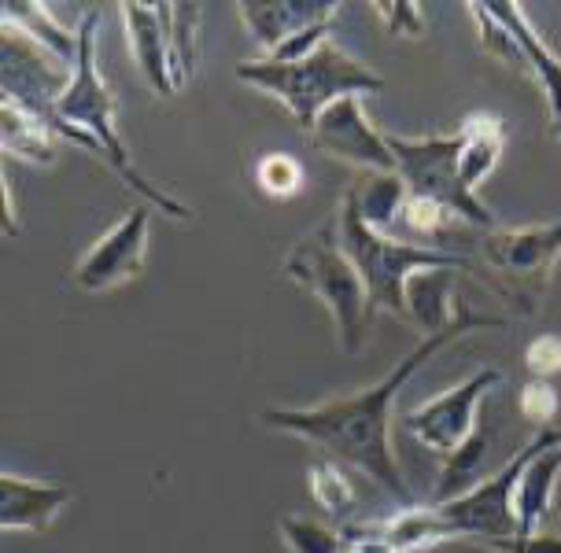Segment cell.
<instances>
[{
	"mask_svg": "<svg viewBox=\"0 0 561 553\" xmlns=\"http://www.w3.org/2000/svg\"><path fill=\"white\" fill-rule=\"evenodd\" d=\"M240 23L248 26V34L263 45V53H277L288 37H296L299 30L318 26V23H333L336 4H307V0H296V4H237Z\"/></svg>",
	"mask_w": 561,
	"mask_h": 553,
	"instance_id": "obj_15",
	"label": "cell"
},
{
	"mask_svg": "<svg viewBox=\"0 0 561 553\" xmlns=\"http://www.w3.org/2000/svg\"><path fill=\"white\" fill-rule=\"evenodd\" d=\"M374 12L385 19L388 34H403V37H421L425 34V19H421L417 4H388V0H380L374 4Z\"/></svg>",
	"mask_w": 561,
	"mask_h": 553,
	"instance_id": "obj_29",
	"label": "cell"
},
{
	"mask_svg": "<svg viewBox=\"0 0 561 553\" xmlns=\"http://www.w3.org/2000/svg\"><path fill=\"white\" fill-rule=\"evenodd\" d=\"M462 177L466 185L477 193V185L484 181L491 170H495L499 155H503L506 145V126L499 115H469L462 126Z\"/></svg>",
	"mask_w": 561,
	"mask_h": 553,
	"instance_id": "obj_20",
	"label": "cell"
},
{
	"mask_svg": "<svg viewBox=\"0 0 561 553\" xmlns=\"http://www.w3.org/2000/svg\"><path fill=\"white\" fill-rule=\"evenodd\" d=\"M499 384H503V373H499V369H477V373L462 380V384L447 388L444 395H436V399H428L410 410L403 425L410 436L417 442H425L428 450H436V454H444V458H455L480 428L477 425L480 399Z\"/></svg>",
	"mask_w": 561,
	"mask_h": 553,
	"instance_id": "obj_9",
	"label": "cell"
},
{
	"mask_svg": "<svg viewBox=\"0 0 561 553\" xmlns=\"http://www.w3.org/2000/svg\"><path fill=\"white\" fill-rule=\"evenodd\" d=\"M336 233L344 255L355 263L358 277L366 280L374 310H385V314H396L403 321H410L407 288L417 274H428V269H466V274H477L473 258L458 255V251L417 247L407 244V240H392L377 233V229H369L363 215H358L351 193H344L336 207Z\"/></svg>",
	"mask_w": 561,
	"mask_h": 553,
	"instance_id": "obj_4",
	"label": "cell"
},
{
	"mask_svg": "<svg viewBox=\"0 0 561 553\" xmlns=\"http://www.w3.org/2000/svg\"><path fill=\"white\" fill-rule=\"evenodd\" d=\"M4 26H15L19 34H26L30 42H37L45 53H53L59 64L75 70L78 67V34L67 26H59L53 12L34 0H23V4H4Z\"/></svg>",
	"mask_w": 561,
	"mask_h": 553,
	"instance_id": "obj_18",
	"label": "cell"
},
{
	"mask_svg": "<svg viewBox=\"0 0 561 553\" xmlns=\"http://www.w3.org/2000/svg\"><path fill=\"white\" fill-rule=\"evenodd\" d=\"M199 19H204V12L196 4H170V70H174L178 89L193 78Z\"/></svg>",
	"mask_w": 561,
	"mask_h": 553,
	"instance_id": "obj_23",
	"label": "cell"
},
{
	"mask_svg": "<svg viewBox=\"0 0 561 553\" xmlns=\"http://www.w3.org/2000/svg\"><path fill=\"white\" fill-rule=\"evenodd\" d=\"M503 318H488V314H473V310L458 307L455 321L447 329L425 336L421 344L410 350L407 358H399V366L388 373L385 380H377L374 388L358 391V395H336L325 399L318 406L307 410H277L270 406L259 414L266 428L288 431V436H299L314 447H322L329 458L347 461L358 472H366L374 484H380L392 498H399V509L417 506V498L410 495V484L399 469V461L392 454V402L399 399V391L407 388V380L425 366L436 350H444L450 339L466 336V332L477 329H503Z\"/></svg>",
	"mask_w": 561,
	"mask_h": 553,
	"instance_id": "obj_1",
	"label": "cell"
},
{
	"mask_svg": "<svg viewBox=\"0 0 561 553\" xmlns=\"http://www.w3.org/2000/svg\"><path fill=\"white\" fill-rule=\"evenodd\" d=\"M307 487H310L314 506L322 509L325 517L340 520V528L351 525V517H355V509H358V495H355V487H351V476L336 461H314L307 472Z\"/></svg>",
	"mask_w": 561,
	"mask_h": 553,
	"instance_id": "obj_22",
	"label": "cell"
},
{
	"mask_svg": "<svg viewBox=\"0 0 561 553\" xmlns=\"http://www.w3.org/2000/svg\"><path fill=\"white\" fill-rule=\"evenodd\" d=\"M561 258V218L550 226L491 229L484 237L488 288L514 303L520 314H536L547 296L550 274Z\"/></svg>",
	"mask_w": 561,
	"mask_h": 553,
	"instance_id": "obj_8",
	"label": "cell"
},
{
	"mask_svg": "<svg viewBox=\"0 0 561 553\" xmlns=\"http://www.w3.org/2000/svg\"><path fill=\"white\" fill-rule=\"evenodd\" d=\"M517 410H520V417H528L533 425L550 428V417L558 414V391L550 388V380H528V384L517 391Z\"/></svg>",
	"mask_w": 561,
	"mask_h": 553,
	"instance_id": "obj_26",
	"label": "cell"
},
{
	"mask_svg": "<svg viewBox=\"0 0 561 553\" xmlns=\"http://www.w3.org/2000/svg\"><path fill=\"white\" fill-rule=\"evenodd\" d=\"M78 42L82 45H78L75 78H70L64 93L56 96L53 134L75 140L78 148H85V152H93L96 159H104L129 188H137V193L152 207L163 210V215L188 221L193 210H188L182 199H174L159 185H152V181L134 166V159L126 152L123 134H118V123H115L118 100L112 93V85H107L96 70V12H85L82 26H78Z\"/></svg>",
	"mask_w": 561,
	"mask_h": 553,
	"instance_id": "obj_2",
	"label": "cell"
},
{
	"mask_svg": "<svg viewBox=\"0 0 561 553\" xmlns=\"http://www.w3.org/2000/svg\"><path fill=\"white\" fill-rule=\"evenodd\" d=\"M344 553H355V546H347V550H344Z\"/></svg>",
	"mask_w": 561,
	"mask_h": 553,
	"instance_id": "obj_31",
	"label": "cell"
},
{
	"mask_svg": "<svg viewBox=\"0 0 561 553\" xmlns=\"http://www.w3.org/2000/svg\"><path fill=\"white\" fill-rule=\"evenodd\" d=\"M407 303H410V325L425 329L428 336L447 329L458 314L455 303H450V269L417 274L407 288Z\"/></svg>",
	"mask_w": 561,
	"mask_h": 553,
	"instance_id": "obj_21",
	"label": "cell"
},
{
	"mask_svg": "<svg viewBox=\"0 0 561 553\" xmlns=\"http://www.w3.org/2000/svg\"><path fill=\"white\" fill-rule=\"evenodd\" d=\"M280 539L293 553H344L351 546L344 528H325L310 517H299V512L280 520Z\"/></svg>",
	"mask_w": 561,
	"mask_h": 553,
	"instance_id": "obj_24",
	"label": "cell"
},
{
	"mask_svg": "<svg viewBox=\"0 0 561 553\" xmlns=\"http://www.w3.org/2000/svg\"><path fill=\"white\" fill-rule=\"evenodd\" d=\"M558 476H561V442H550V447L539 450V454L525 465V472H520V484H517V495H514L520 542L543 531V520L550 517V498H554Z\"/></svg>",
	"mask_w": 561,
	"mask_h": 553,
	"instance_id": "obj_16",
	"label": "cell"
},
{
	"mask_svg": "<svg viewBox=\"0 0 561 553\" xmlns=\"http://www.w3.org/2000/svg\"><path fill=\"white\" fill-rule=\"evenodd\" d=\"M255 181H259V188H263L266 196L288 199V196H296L299 188H304V166H299L293 155H277L274 152V155L259 159Z\"/></svg>",
	"mask_w": 561,
	"mask_h": 553,
	"instance_id": "obj_25",
	"label": "cell"
},
{
	"mask_svg": "<svg viewBox=\"0 0 561 553\" xmlns=\"http://www.w3.org/2000/svg\"><path fill=\"white\" fill-rule=\"evenodd\" d=\"M148 226H152V207H134L129 215L118 218L115 226L78 258L75 285L100 296V291H115L129 285V280H137L145 274Z\"/></svg>",
	"mask_w": 561,
	"mask_h": 553,
	"instance_id": "obj_10",
	"label": "cell"
},
{
	"mask_svg": "<svg viewBox=\"0 0 561 553\" xmlns=\"http://www.w3.org/2000/svg\"><path fill=\"white\" fill-rule=\"evenodd\" d=\"M0 134H4V152L15 159H26L34 166H53L56 163V134L48 129L34 111H26L19 100L4 96L0 104Z\"/></svg>",
	"mask_w": 561,
	"mask_h": 553,
	"instance_id": "obj_17",
	"label": "cell"
},
{
	"mask_svg": "<svg viewBox=\"0 0 561 553\" xmlns=\"http://www.w3.org/2000/svg\"><path fill=\"white\" fill-rule=\"evenodd\" d=\"M129 53H134L145 82L159 96H174V70H170V4H123Z\"/></svg>",
	"mask_w": 561,
	"mask_h": 553,
	"instance_id": "obj_12",
	"label": "cell"
},
{
	"mask_svg": "<svg viewBox=\"0 0 561 553\" xmlns=\"http://www.w3.org/2000/svg\"><path fill=\"white\" fill-rule=\"evenodd\" d=\"M447 215L450 210H444L439 204H433V199H421V196H407V207H403V226L410 229L414 237H439L447 226Z\"/></svg>",
	"mask_w": 561,
	"mask_h": 553,
	"instance_id": "obj_27",
	"label": "cell"
},
{
	"mask_svg": "<svg viewBox=\"0 0 561 553\" xmlns=\"http://www.w3.org/2000/svg\"><path fill=\"white\" fill-rule=\"evenodd\" d=\"M484 8L510 30V37L520 45L525 64H528V74H533L536 85L543 89V100H547V111H550V134L561 140V56L536 34L533 23H528V15L520 12L517 4H510V0H495V4H484Z\"/></svg>",
	"mask_w": 561,
	"mask_h": 553,
	"instance_id": "obj_14",
	"label": "cell"
},
{
	"mask_svg": "<svg viewBox=\"0 0 561 553\" xmlns=\"http://www.w3.org/2000/svg\"><path fill=\"white\" fill-rule=\"evenodd\" d=\"M520 553H561V535H547V531H539V535L520 542Z\"/></svg>",
	"mask_w": 561,
	"mask_h": 553,
	"instance_id": "obj_30",
	"label": "cell"
},
{
	"mask_svg": "<svg viewBox=\"0 0 561 553\" xmlns=\"http://www.w3.org/2000/svg\"><path fill=\"white\" fill-rule=\"evenodd\" d=\"M347 193L355 199V207L366 226L377 229V233H385V229H392L396 218L403 215L410 188L399 174H366V177H358Z\"/></svg>",
	"mask_w": 561,
	"mask_h": 553,
	"instance_id": "obj_19",
	"label": "cell"
},
{
	"mask_svg": "<svg viewBox=\"0 0 561 553\" xmlns=\"http://www.w3.org/2000/svg\"><path fill=\"white\" fill-rule=\"evenodd\" d=\"M388 152L396 159V174L407 181L410 196L433 199L469 226L495 229V215L480 204L462 177V129L450 137H399L385 134Z\"/></svg>",
	"mask_w": 561,
	"mask_h": 553,
	"instance_id": "obj_7",
	"label": "cell"
},
{
	"mask_svg": "<svg viewBox=\"0 0 561 553\" xmlns=\"http://www.w3.org/2000/svg\"><path fill=\"white\" fill-rule=\"evenodd\" d=\"M237 78L244 85L259 89V93L280 100V104L293 111L304 137L314 134L322 111L333 107L336 100L380 93L385 89V78L377 70H369L366 64H358L351 53H344L333 37L318 45V53L299 59V64H274V59L237 64Z\"/></svg>",
	"mask_w": 561,
	"mask_h": 553,
	"instance_id": "obj_3",
	"label": "cell"
},
{
	"mask_svg": "<svg viewBox=\"0 0 561 553\" xmlns=\"http://www.w3.org/2000/svg\"><path fill=\"white\" fill-rule=\"evenodd\" d=\"M75 502V491L64 484H42L15 472H0V528L45 535L56 525V517Z\"/></svg>",
	"mask_w": 561,
	"mask_h": 553,
	"instance_id": "obj_13",
	"label": "cell"
},
{
	"mask_svg": "<svg viewBox=\"0 0 561 553\" xmlns=\"http://www.w3.org/2000/svg\"><path fill=\"white\" fill-rule=\"evenodd\" d=\"M525 366L536 380H550L554 373H561V336L558 332H543V336H536L533 344H528Z\"/></svg>",
	"mask_w": 561,
	"mask_h": 553,
	"instance_id": "obj_28",
	"label": "cell"
},
{
	"mask_svg": "<svg viewBox=\"0 0 561 553\" xmlns=\"http://www.w3.org/2000/svg\"><path fill=\"white\" fill-rule=\"evenodd\" d=\"M310 145L340 159V163L363 166L369 174H396V159L388 152L385 134L366 118L358 96L336 100L333 107H325L314 134H310Z\"/></svg>",
	"mask_w": 561,
	"mask_h": 553,
	"instance_id": "obj_11",
	"label": "cell"
},
{
	"mask_svg": "<svg viewBox=\"0 0 561 553\" xmlns=\"http://www.w3.org/2000/svg\"><path fill=\"white\" fill-rule=\"evenodd\" d=\"M285 277L304 285L336 321V339L344 355H358L374 325V303H369L366 280L358 277L355 263L344 255L336 233V215L325 218L314 233H307L288 251Z\"/></svg>",
	"mask_w": 561,
	"mask_h": 553,
	"instance_id": "obj_5",
	"label": "cell"
},
{
	"mask_svg": "<svg viewBox=\"0 0 561 553\" xmlns=\"http://www.w3.org/2000/svg\"><path fill=\"white\" fill-rule=\"evenodd\" d=\"M550 442H561V428L554 425L539 428L536 439L528 442V447H520L495 476H484L477 487L462 491V495L450 502H436L433 517H436L439 539H473V542H484V546L495 553H520L514 495H517L525 465L539 450H547Z\"/></svg>",
	"mask_w": 561,
	"mask_h": 553,
	"instance_id": "obj_6",
	"label": "cell"
}]
</instances>
